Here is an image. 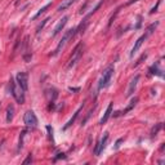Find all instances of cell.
<instances>
[{
    "label": "cell",
    "instance_id": "cell-24",
    "mask_svg": "<svg viewBox=\"0 0 165 165\" xmlns=\"http://www.w3.org/2000/svg\"><path fill=\"white\" fill-rule=\"evenodd\" d=\"M88 4H89V0H87V2H85V4L80 8V14H84V13H85V8H87Z\"/></svg>",
    "mask_w": 165,
    "mask_h": 165
},
{
    "label": "cell",
    "instance_id": "cell-27",
    "mask_svg": "<svg viewBox=\"0 0 165 165\" xmlns=\"http://www.w3.org/2000/svg\"><path fill=\"white\" fill-rule=\"evenodd\" d=\"M71 92H79V90H80V88H72V87H71V88H68Z\"/></svg>",
    "mask_w": 165,
    "mask_h": 165
},
{
    "label": "cell",
    "instance_id": "cell-22",
    "mask_svg": "<svg viewBox=\"0 0 165 165\" xmlns=\"http://www.w3.org/2000/svg\"><path fill=\"white\" fill-rule=\"evenodd\" d=\"M93 111H94V107H93V109H92V110L88 112V115H87V116H85V119L81 121V125H85V123H87V120L90 118V115H92V112H93Z\"/></svg>",
    "mask_w": 165,
    "mask_h": 165
},
{
    "label": "cell",
    "instance_id": "cell-8",
    "mask_svg": "<svg viewBox=\"0 0 165 165\" xmlns=\"http://www.w3.org/2000/svg\"><path fill=\"white\" fill-rule=\"evenodd\" d=\"M138 81H139V75H135L130 83H129V87H128V92H126V97H132L134 94L135 89H137V85H138Z\"/></svg>",
    "mask_w": 165,
    "mask_h": 165
},
{
    "label": "cell",
    "instance_id": "cell-21",
    "mask_svg": "<svg viewBox=\"0 0 165 165\" xmlns=\"http://www.w3.org/2000/svg\"><path fill=\"white\" fill-rule=\"evenodd\" d=\"M26 135V130H23L22 133H21V137H19V143H18V150H21L23 147V138Z\"/></svg>",
    "mask_w": 165,
    "mask_h": 165
},
{
    "label": "cell",
    "instance_id": "cell-12",
    "mask_svg": "<svg viewBox=\"0 0 165 165\" xmlns=\"http://www.w3.org/2000/svg\"><path fill=\"white\" fill-rule=\"evenodd\" d=\"M83 107H84V105H81V106H80V107H79V109L76 110V112L74 113V116L71 118V119H70V120L67 121V123H66V125L63 126V130H66V129H68V128H70L71 125H72V124L75 123V120H76V119L79 118V115H80V112H81V110H83Z\"/></svg>",
    "mask_w": 165,
    "mask_h": 165
},
{
    "label": "cell",
    "instance_id": "cell-26",
    "mask_svg": "<svg viewBox=\"0 0 165 165\" xmlns=\"http://www.w3.org/2000/svg\"><path fill=\"white\" fill-rule=\"evenodd\" d=\"M159 5H160V0H159V2H157V4L154 6V8H152L151 10H150V14H154V13L156 12V9H157V6H159Z\"/></svg>",
    "mask_w": 165,
    "mask_h": 165
},
{
    "label": "cell",
    "instance_id": "cell-16",
    "mask_svg": "<svg viewBox=\"0 0 165 165\" xmlns=\"http://www.w3.org/2000/svg\"><path fill=\"white\" fill-rule=\"evenodd\" d=\"M13 116H14V107L12 105H9L6 107V123H10L13 120Z\"/></svg>",
    "mask_w": 165,
    "mask_h": 165
},
{
    "label": "cell",
    "instance_id": "cell-14",
    "mask_svg": "<svg viewBox=\"0 0 165 165\" xmlns=\"http://www.w3.org/2000/svg\"><path fill=\"white\" fill-rule=\"evenodd\" d=\"M75 2H76V0H62V3H61V5L58 6V9H57V10H58V12L66 10V9L68 8V6H70V5H72Z\"/></svg>",
    "mask_w": 165,
    "mask_h": 165
},
{
    "label": "cell",
    "instance_id": "cell-28",
    "mask_svg": "<svg viewBox=\"0 0 165 165\" xmlns=\"http://www.w3.org/2000/svg\"><path fill=\"white\" fill-rule=\"evenodd\" d=\"M0 107H2V102H0Z\"/></svg>",
    "mask_w": 165,
    "mask_h": 165
},
{
    "label": "cell",
    "instance_id": "cell-4",
    "mask_svg": "<svg viewBox=\"0 0 165 165\" xmlns=\"http://www.w3.org/2000/svg\"><path fill=\"white\" fill-rule=\"evenodd\" d=\"M84 51V47H83V44L80 43V44H77L76 45V48L74 49V52H72V56H71V58H70V61H68V63H67V68H72L75 64L80 61V58L83 57V52Z\"/></svg>",
    "mask_w": 165,
    "mask_h": 165
},
{
    "label": "cell",
    "instance_id": "cell-18",
    "mask_svg": "<svg viewBox=\"0 0 165 165\" xmlns=\"http://www.w3.org/2000/svg\"><path fill=\"white\" fill-rule=\"evenodd\" d=\"M48 21H49V18H45V19H43L41 22L38 25V27H36V34H38V35H39V34L43 31V28L45 27V25L48 23Z\"/></svg>",
    "mask_w": 165,
    "mask_h": 165
},
{
    "label": "cell",
    "instance_id": "cell-15",
    "mask_svg": "<svg viewBox=\"0 0 165 165\" xmlns=\"http://www.w3.org/2000/svg\"><path fill=\"white\" fill-rule=\"evenodd\" d=\"M137 102H138V98H134L133 101L130 102V105H129V106L126 107V109H125L124 111H119V112H116V115H115V116H120V115H125L128 111H130V110L133 109V107L135 106V103H137Z\"/></svg>",
    "mask_w": 165,
    "mask_h": 165
},
{
    "label": "cell",
    "instance_id": "cell-6",
    "mask_svg": "<svg viewBox=\"0 0 165 165\" xmlns=\"http://www.w3.org/2000/svg\"><path fill=\"white\" fill-rule=\"evenodd\" d=\"M16 81L23 89V92H27L28 89V74L27 72H18L16 76Z\"/></svg>",
    "mask_w": 165,
    "mask_h": 165
},
{
    "label": "cell",
    "instance_id": "cell-2",
    "mask_svg": "<svg viewBox=\"0 0 165 165\" xmlns=\"http://www.w3.org/2000/svg\"><path fill=\"white\" fill-rule=\"evenodd\" d=\"M113 72H115V68H113L112 64L103 71V74H102L101 79H99V81H98V90H102V89L109 87L110 83H111V79L113 76Z\"/></svg>",
    "mask_w": 165,
    "mask_h": 165
},
{
    "label": "cell",
    "instance_id": "cell-25",
    "mask_svg": "<svg viewBox=\"0 0 165 165\" xmlns=\"http://www.w3.org/2000/svg\"><path fill=\"white\" fill-rule=\"evenodd\" d=\"M30 163H32V155H28V156H27V159L23 161L25 165H26V164H30Z\"/></svg>",
    "mask_w": 165,
    "mask_h": 165
},
{
    "label": "cell",
    "instance_id": "cell-11",
    "mask_svg": "<svg viewBox=\"0 0 165 165\" xmlns=\"http://www.w3.org/2000/svg\"><path fill=\"white\" fill-rule=\"evenodd\" d=\"M112 109H113V102H110V103H109V106H107L106 111H105V113H103L102 119H101V121H99V124H101V125H103L105 123H107V120L110 119L111 113H112Z\"/></svg>",
    "mask_w": 165,
    "mask_h": 165
},
{
    "label": "cell",
    "instance_id": "cell-7",
    "mask_svg": "<svg viewBox=\"0 0 165 165\" xmlns=\"http://www.w3.org/2000/svg\"><path fill=\"white\" fill-rule=\"evenodd\" d=\"M107 141H109V133L106 132L105 135L102 137V139L96 145V148H94V155L96 156H99L103 152V150L106 148V145H107Z\"/></svg>",
    "mask_w": 165,
    "mask_h": 165
},
{
    "label": "cell",
    "instance_id": "cell-1",
    "mask_svg": "<svg viewBox=\"0 0 165 165\" xmlns=\"http://www.w3.org/2000/svg\"><path fill=\"white\" fill-rule=\"evenodd\" d=\"M9 87H10V93H12L13 98L16 99V102L19 105L25 103V92L17 84V81H14L13 77H10V80H9Z\"/></svg>",
    "mask_w": 165,
    "mask_h": 165
},
{
    "label": "cell",
    "instance_id": "cell-23",
    "mask_svg": "<svg viewBox=\"0 0 165 165\" xmlns=\"http://www.w3.org/2000/svg\"><path fill=\"white\" fill-rule=\"evenodd\" d=\"M124 142V138H119L118 141H116V143H115V150H118L120 146H121V143Z\"/></svg>",
    "mask_w": 165,
    "mask_h": 165
},
{
    "label": "cell",
    "instance_id": "cell-17",
    "mask_svg": "<svg viewBox=\"0 0 165 165\" xmlns=\"http://www.w3.org/2000/svg\"><path fill=\"white\" fill-rule=\"evenodd\" d=\"M51 5H52V3H48L47 5H44V6H43V8H40V9H39V12H38V13H36V14H35V16L32 17V19H36L38 17H40L41 14L44 13V12H45L47 9H49V6H51Z\"/></svg>",
    "mask_w": 165,
    "mask_h": 165
},
{
    "label": "cell",
    "instance_id": "cell-5",
    "mask_svg": "<svg viewBox=\"0 0 165 165\" xmlns=\"http://www.w3.org/2000/svg\"><path fill=\"white\" fill-rule=\"evenodd\" d=\"M23 121H25L26 126H28V128H35L38 125V118L32 111H26L25 116H23Z\"/></svg>",
    "mask_w": 165,
    "mask_h": 165
},
{
    "label": "cell",
    "instance_id": "cell-10",
    "mask_svg": "<svg viewBox=\"0 0 165 165\" xmlns=\"http://www.w3.org/2000/svg\"><path fill=\"white\" fill-rule=\"evenodd\" d=\"M67 21H68V16H64L58 23H57V26L54 27V31H53V34H52V38H56L57 35H58L63 28H64V26H66V23H67Z\"/></svg>",
    "mask_w": 165,
    "mask_h": 165
},
{
    "label": "cell",
    "instance_id": "cell-20",
    "mask_svg": "<svg viewBox=\"0 0 165 165\" xmlns=\"http://www.w3.org/2000/svg\"><path fill=\"white\" fill-rule=\"evenodd\" d=\"M161 128H163V124H161V123L156 124V126H154V128H152V130H151V137H152V138L155 137V135H156L157 133L160 132V129H161Z\"/></svg>",
    "mask_w": 165,
    "mask_h": 165
},
{
    "label": "cell",
    "instance_id": "cell-9",
    "mask_svg": "<svg viewBox=\"0 0 165 165\" xmlns=\"http://www.w3.org/2000/svg\"><path fill=\"white\" fill-rule=\"evenodd\" d=\"M147 38H148V35H147V34L145 32V34L142 35V36H139V38L137 39V41L134 43V47L132 48V52H130V58H132V57H133V56H134L135 53L138 52V49H139V48L142 47V44H143V43H145V40H146Z\"/></svg>",
    "mask_w": 165,
    "mask_h": 165
},
{
    "label": "cell",
    "instance_id": "cell-3",
    "mask_svg": "<svg viewBox=\"0 0 165 165\" xmlns=\"http://www.w3.org/2000/svg\"><path fill=\"white\" fill-rule=\"evenodd\" d=\"M75 35V28H70V30H67L66 32L63 34V36H62V39H61V41L58 43V45H57V48H56V51H54V53L52 54V56H58L61 52H62V49L64 48V45L67 44V41L72 38Z\"/></svg>",
    "mask_w": 165,
    "mask_h": 165
},
{
    "label": "cell",
    "instance_id": "cell-13",
    "mask_svg": "<svg viewBox=\"0 0 165 165\" xmlns=\"http://www.w3.org/2000/svg\"><path fill=\"white\" fill-rule=\"evenodd\" d=\"M159 66H160L159 63L152 64L151 68H150V74H151V75H159V76H161V77H163V70H161Z\"/></svg>",
    "mask_w": 165,
    "mask_h": 165
},
{
    "label": "cell",
    "instance_id": "cell-19",
    "mask_svg": "<svg viewBox=\"0 0 165 165\" xmlns=\"http://www.w3.org/2000/svg\"><path fill=\"white\" fill-rule=\"evenodd\" d=\"M157 26H159V22H157V21H156V22L155 23H152V25H150L148 27H147V30H146V34L148 35V36H150V35H151L154 31H155V28L157 27Z\"/></svg>",
    "mask_w": 165,
    "mask_h": 165
}]
</instances>
